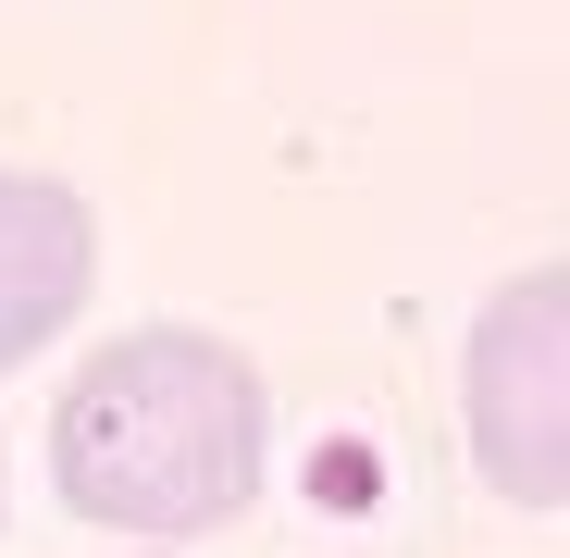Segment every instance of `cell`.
<instances>
[{"instance_id": "cell-1", "label": "cell", "mask_w": 570, "mask_h": 558, "mask_svg": "<svg viewBox=\"0 0 570 558\" xmlns=\"http://www.w3.org/2000/svg\"><path fill=\"white\" fill-rule=\"evenodd\" d=\"M261 447H273L261 372L224 335H199V323L112 335L62 385V410H50L62 509L100 521V533H137V546H174V533L236 521L261 497Z\"/></svg>"}, {"instance_id": "cell-2", "label": "cell", "mask_w": 570, "mask_h": 558, "mask_svg": "<svg viewBox=\"0 0 570 558\" xmlns=\"http://www.w3.org/2000/svg\"><path fill=\"white\" fill-rule=\"evenodd\" d=\"M471 472L509 509H570V273H509L459 360Z\"/></svg>"}, {"instance_id": "cell-3", "label": "cell", "mask_w": 570, "mask_h": 558, "mask_svg": "<svg viewBox=\"0 0 570 558\" xmlns=\"http://www.w3.org/2000/svg\"><path fill=\"white\" fill-rule=\"evenodd\" d=\"M87 286H100V224H87V199L50 186V174H0V372L38 360L87 311Z\"/></svg>"}]
</instances>
